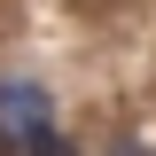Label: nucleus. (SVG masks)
<instances>
[{"label":"nucleus","instance_id":"1","mask_svg":"<svg viewBox=\"0 0 156 156\" xmlns=\"http://www.w3.org/2000/svg\"><path fill=\"white\" fill-rule=\"evenodd\" d=\"M0 140L16 156H62L55 140V101L39 78H0Z\"/></svg>","mask_w":156,"mask_h":156}]
</instances>
